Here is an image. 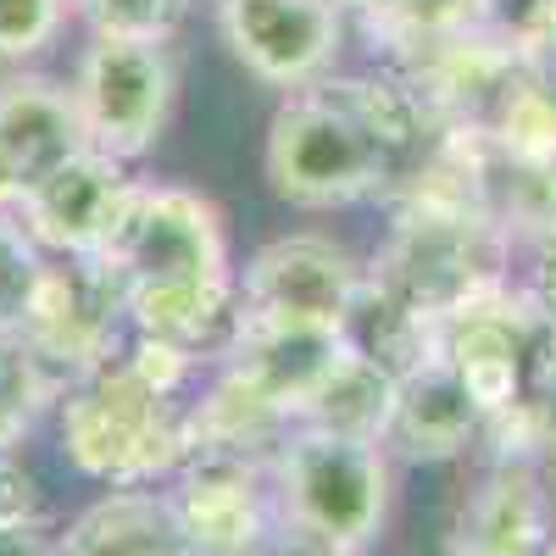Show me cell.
Masks as SVG:
<instances>
[{
  "mask_svg": "<svg viewBox=\"0 0 556 556\" xmlns=\"http://www.w3.org/2000/svg\"><path fill=\"white\" fill-rule=\"evenodd\" d=\"M367 295V267L323 235H278L240 267V301L262 323L351 334Z\"/></svg>",
  "mask_w": 556,
  "mask_h": 556,
  "instance_id": "cell-8",
  "label": "cell"
},
{
  "mask_svg": "<svg viewBox=\"0 0 556 556\" xmlns=\"http://www.w3.org/2000/svg\"><path fill=\"white\" fill-rule=\"evenodd\" d=\"M262 556H362L356 545H340V540H323V534H306V529H285L278 523V534L267 540Z\"/></svg>",
  "mask_w": 556,
  "mask_h": 556,
  "instance_id": "cell-28",
  "label": "cell"
},
{
  "mask_svg": "<svg viewBox=\"0 0 556 556\" xmlns=\"http://www.w3.org/2000/svg\"><path fill=\"white\" fill-rule=\"evenodd\" d=\"M351 334H334V329H301V323H262L245 312V334H240V351L228 356L245 374L285 406L295 424H301V406L306 395L317 390V379L334 367V356L345 351Z\"/></svg>",
  "mask_w": 556,
  "mask_h": 556,
  "instance_id": "cell-18",
  "label": "cell"
},
{
  "mask_svg": "<svg viewBox=\"0 0 556 556\" xmlns=\"http://www.w3.org/2000/svg\"><path fill=\"white\" fill-rule=\"evenodd\" d=\"M39 273H45V251L34 245L17 212H0V340L17 334Z\"/></svg>",
  "mask_w": 556,
  "mask_h": 556,
  "instance_id": "cell-22",
  "label": "cell"
},
{
  "mask_svg": "<svg viewBox=\"0 0 556 556\" xmlns=\"http://www.w3.org/2000/svg\"><path fill=\"white\" fill-rule=\"evenodd\" d=\"M490 146L501 167H556V73L534 67L490 117Z\"/></svg>",
  "mask_w": 556,
  "mask_h": 556,
  "instance_id": "cell-19",
  "label": "cell"
},
{
  "mask_svg": "<svg viewBox=\"0 0 556 556\" xmlns=\"http://www.w3.org/2000/svg\"><path fill=\"white\" fill-rule=\"evenodd\" d=\"M0 556H56V534L45 518H17L0 523Z\"/></svg>",
  "mask_w": 556,
  "mask_h": 556,
  "instance_id": "cell-27",
  "label": "cell"
},
{
  "mask_svg": "<svg viewBox=\"0 0 556 556\" xmlns=\"http://www.w3.org/2000/svg\"><path fill=\"white\" fill-rule=\"evenodd\" d=\"M173 506L195 556H262L278 534L267 462L195 451L173 479Z\"/></svg>",
  "mask_w": 556,
  "mask_h": 556,
  "instance_id": "cell-10",
  "label": "cell"
},
{
  "mask_svg": "<svg viewBox=\"0 0 556 556\" xmlns=\"http://www.w3.org/2000/svg\"><path fill=\"white\" fill-rule=\"evenodd\" d=\"M434 134L440 117L406 73L317 78L267 123V184L301 212L356 206L390 195Z\"/></svg>",
  "mask_w": 556,
  "mask_h": 556,
  "instance_id": "cell-1",
  "label": "cell"
},
{
  "mask_svg": "<svg viewBox=\"0 0 556 556\" xmlns=\"http://www.w3.org/2000/svg\"><path fill=\"white\" fill-rule=\"evenodd\" d=\"M178 67L167 51V34H89L73 101L89 134V151H106L117 162H139L167 128Z\"/></svg>",
  "mask_w": 556,
  "mask_h": 556,
  "instance_id": "cell-5",
  "label": "cell"
},
{
  "mask_svg": "<svg viewBox=\"0 0 556 556\" xmlns=\"http://www.w3.org/2000/svg\"><path fill=\"white\" fill-rule=\"evenodd\" d=\"M267 473H273V501L285 529H306L362 551L379 540L390 518V495H395L390 445L295 424Z\"/></svg>",
  "mask_w": 556,
  "mask_h": 556,
  "instance_id": "cell-3",
  "label": "cell"
},
{
  "mask_svg": "<svg viewBox=\"0 0 556 556\" xmlns=\"http://www.w3.org/2000/svg\"><path fill=\"white\" fill-rule=\"evenodd\" d=\"M513 228L501 212H456V206H395L390 245L374 262V285L434 317L456 312L513 278Z\"/></svg>",
  "mask_w": 556,
  "mask_h": 556,
  "instance_id": "cell-4",
  "label": "cell"
},
{
  "mask_svg": "<svg viewBox=\"0 0 556 556\" xmlns=\"http://www.w3.org/2000/svg\"><path fill=\"white\" fill-rule=\"evenodd\" d=\"M62 556H195L190 534L178 523L173 490L162 484H134L106 490L56 534Z\"/></svg>",
  "mask_w": 556,
  "mask_h": 556,
  "instance_id": "cell-14",
  "label": "cell"
},
{
  "mask_svg": "<svg viewBox=\"0 0 556 556\" xmlns=\"http://www.w3.org/2000/svg\"><path fill=\"white\" fill-rule=\"evenodd\" d=\"M534 556H556V534H551V540H545V545H540Z\"/></svg>",
  "mask_w": 556,
  "mask_h": 556,
  "instance_id": "cell-30",
  "label": "cell"
},
{
  "mask_svg": "<svg viewBox=\"0 0 556 556\" xmlns=\"http://www.w3.org/2000/svg\"><path fill=\"white\" fill-rule=\"evenodd\" d=\"M506 178L501 223L534 256H556V167H506Z\"/></svg>",
  "mask_w": 556,
  "mask_h": 556,
  "instance_id": "cell-21",
  "label": "cell"
},
{
  "mask_svg": "<svg viewBox=\"0 0 556 556\" xmlns=\"http://www.w3.org/2000/svg\"><path fill=\"white\" fill-rule=\"evenodd\" d=\"M62 390L67 384L45 374L17 340H0V456H12L28 440V429L62 401Z\"/></svg>",
  "mask_w": 556,
  "mask_h": 556,
  "instance_id": "cell-20",
  "label": "cell"
},
{
  "mask_svg": "<svg viewBox=\"0 0 556 556\" xmlns=\"http://www.w3.org/2000/svg\"><path fill=\"white\" fill-rule=\"evenodd\" d=\"M56 440L73 473L106 490L173 484L190 462V417H184V401L156 395L128 374L123 356H112L62 390Z\"/></svg>",
  "mask_w": 556,
  "mask_h": 556,
  "instance_id": "cell-2",
  "label": "cell"
},
{
  "mask_svg": "<svg viewBox=\"0 0 556 556\" xmlns=\"http://www.w3.org/2000/svg\"><path fill=\"white\" fill-rule=\"evenodd\" d=\"M128 190H134L128 162L106 151H78L17 201V217L45 256H101Z\"/></svg>",
  "mask_w": 556,
  "mask_h": 556,
  "instance_id": "cell-11",
  "label": "cell"
},
{
  "mask_svg": "<svg viewBox=\"0 0 556 556\" xmlns=\"http://www.w3.org/2000/svg\"><path fill=\"white\" fill-rule=\"evenodd\" d=\"M117 356L128 362V374H134L139 384H151V390L167 395V401H178L184 390H190V379L201 374V362H195L190 351L173 345V340H156V334H128Z\"/></svg>",
  "mask_w": 556,
  "mask_h": 556,
  "instance_id": "cell-24",
  "label": "cell"
},
{
  "mask_svg": "<svg viewBox=\"0 0 556 556\" xmlns=\"http://www.w3.org/2000/svg\"><path fill=\"white\" fill-rule=\"evenodd\" d=\"M334 7H340L345 17H351V12H356V17H374V12L384 7V0H334Z\"/></svg>",
  "mask_w": 556,
  "mask_h": 556,
  "instance_id": "cell-29",
  "label": "cell"
},
{
  "mask_svg": "<svg viewBox=\"0 0 556 556\" xmlns=\"http://www.w3.org/2000/svg\"><path fill=\"white\" fill-rule=\"evenodd\" d=\"M479 434H484V412L462 390L445 356L401 374L390 451H401L406 462H456L479 445Z\"/></svg>",
  "mask_w": 556,
  "mask_h": 556,
  "instance_id": "cell-16",
  "label": "cell"
},
{
  "mask_svg": "<svg viewBox=\"0 0 556 556\" xmlns=\"http://www.w3.org/2000/svg\"><path fill=\"white\" fill-rule=\"evenodd\" d=\"M217 28L240 67L273 89L329 78L345 45V12L334 0H217Z\"/></svg>",
  "mask_w": 556,
  "mask_h": 556,
  "instance_id": "cell-9",
  "label": "cell"
},
{
  "mask_svg": "<svg viewBox=\"0 0 556 556\" xmlns=\"http://www.w3.org/2000/svg\"><path fill=\"white\" fill-rule=\"evenodd\" d=\"M12 340L62 384L96 374L128 340L123 285L106 273L101 256H45V273Z\"/></svg>",
  "mask_w": 556,
  "mask_h": 556,
  "instance_id": "cell-7",
  "label": "cell"
},
{
  "mask_svg": "<svg viewBox=\"0 0 556 556\" xmlns=\"http://www.w3.org/2000/svg\"><path fill=\"white\" fill-rule=\"evenodd\" d=\"M96 34H167L184 0H73Z\"/></svg>",
  "mask_w": 556,
  "mask_h": 556,
  "instance_id": "cell-25",
  "label": "cell"
},
{
  "mask_svg": "<svg viewBox=\"0 0 556 556\" xmlns=\"http://www.w3.org/2000/svg\"><path fill=\"white\" fill-rule=\"evenodd\" d=\"M556 534V506L540 462H490L462 495L445 534L451 556H534Z\"/></svg>",
  "mask_w": 556,
  "mask_h": 556,
  "instance_id": "cell-12",
  "label": "cell"
},
{
  "mask_svg": "<svg viewBox=\"0 0 556 556\" xmlns=\"http://www.w3.org/2000/svg\"><path fill=\"white\" fill-rule=\"evenodd\" d=\"M184 417H190V456L212 451V456L267 462V468H273L278 445H285V434L295 429V417L235 362L217 367L201 401H184Z\"/></svg>",
  "mask_w": 556,
  "mask_h": 556,
  "instance_id": "cell-15",
  "label": "cell"
},
{
  "mask_svg": "<svg viewBox=\"0 0 556 556\" xmlns=\"http://www.w3.org/2000/svg\"><path fill=\"white\" fill-rule=\"evenodd\" d=\"M17 518H39V479L17 456H0V523Z\"/></svg>",
  "mask_w": 556,
  "mask_h": 556,
  "instance_id": "cell-26",
  "label": "cell"
},
{
  "mask_svg": "<svg viewBox=\"0 0 556 556\" xmlns=\"http://www.w3.org/2000/svg\"><path fill=\"white\" fill-rule=\"evenodd\" d=\"M395 401H401V374L384 367L374 351H362L356 340H345V351L334 356V367L317 379V390L301 406L306 429H329L345 440H374L390 445L395 429Z\"/></svg>",
  "mask_w": 556,
  "mask_h": 556,
  "instance_id": "cell-17",
  "label": "cell"
},
{
  "mask_svg": "<svg viewBox=\"0 0 556 556\" xmlns=\"http://www.w3.org/2000/svg\"><path fill=\"white\" fill-rule=\"evenodd\" d=\"M56 556H62V551H56Z\"/></svg>",
  "mask_w": 556,
  "mask_h": 556,
  "instance_id": "cell-31",
  "label": "cell"
},
{
  "mask_svg": "<svg viewBox=\"0 0 556 556\" xmlns=\"http://www.w3.org/2000/svg\"><path fill=\"white\" fill-rule=\"evenodd\" d=\"M67 23V0H0V67H23L51 51Z\"/></svg>",
  "mask_w": 556,
  "mask_h": 556,
  "instance_id": "cell-23",
  "label": "cell"
},
{
  "mask_svg": "<svg viewBox=\"0 0 556 556\" xmlns=\"http://www.w3.org/2000/svg\"><path fill=\"white\" fill-rule=\"evenodd\" d=\"M101 262L123 290L178 285V278H235L217 201L201 190H184V184H156V178H134Z\"/></svg>",
  "mask_w": 556,
  "mask_h": 556,
  "instance_id": "cell-6",
  "label": "cell"
},
{
  "mask_svg": "<svg viewBox=\"0 0 556 556\" xmlns=\"http://www.w3.org/2000/svg\"><path fill=\"white\" fill-rule=\"evenodd\" d=\"M78 151H89V134L73 101V84L39 73H17L0 84V162H7L23 195Z\"/></svg>",
  "mask_w": 556,
  "mask_h": 556,
  "instance_id": "cell-13",
  "label": "cell"
}]
</instances>
